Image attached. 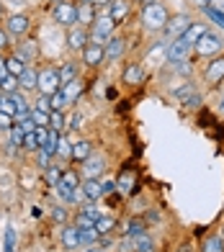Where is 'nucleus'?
<instances>
[{"label":"nucleus","instance_id":"1","mask_svg":"<svg viewBox=\"0 0 224 252\" xmlns=\"http://www.w3.org/2000/svg\"><path fill=\"white\" fill-rule=\"evenodd\" d=\"M167 21H170V13L162 3H152L142 8V26L147 31H165Z\"/></svg>","mask_w":224,"mask_h":252},{"label":"nucleus","instance_id":"2","mask_svg":"<svg viewBox=\"0 0 224 252\" xmlns=\"http://www.w3.org/2000/svg\"><path fill=\"white\" fill-rule=\"evenodd\" d=\"M116 31V21L111 18L108 13L106 16H98L91 26V44H106Z\"/></svg>","mask_w":224,"mask_h":252},{"label":"nucleus","instance_id":"3","mask_svg":"<svg viewBox=\"0 0 224 252\" xmlns=\"http://www.w3.org/2000/svg\"><path fill=\"white\" fill-rule=\"evenodd\" d=\"M57 90H62L60 72L54 70V67H44V70H39V90H36V93H41V95H54Z\"/></svg>","mask_w":224,"mask_h":252},{"label":"nucleus","instance_id":"4","mask_svg":"<svg viewBox=\"0 0 224 252\" xmlns=\"http://www.w3.org/2000/svg\"><path fill=\"white\" fill-rule=\"evenodd\" d=\"M54 21H57L60 26H67V29L77 26V5L70 3V0L57 3V5H54Z\"/></svg>","mask_w":224,"mask_h":252},{"label":"nucleus","instance_id":"5","mask_svg":"<svg viewBox=\"0 0 224 252\" xmlns=\"http://www.w3.org/2000/svg\"><path fill=\"white\" fill-rule=\"evenodd\" d=\"M193 49L201 54V57H211V54H219L222 49H224V41L217 36V33H211V31H206L204 36H201L196 44H193Z\"/></svg>","mask_w":224,"mask_h":252},{"label":"nucleus","instance_id":"6","mask_svg":"<svg viewBox=\"0 0 224 252\" xmlns=\"http://www.w3.org/2000/svg\"><path fill=\"white\" fill-rule=\"evenodd\" d=\"M88 44H91V29L72 26L70 31H67V47H70L72 52H83Z\"/></svg>","mask_w":224,"mask_h":252},{"label":"nucleus","instance_id":"7","mask_svg":"<svg viewBox=\"0 0 224 252\" xmlns=\"http://www.w3.org/2000/svg\"><path fill=\"white\" fill-rule=\"evenodd\" d=\"M191 44H188L183 36H178V39H173L170 44H167V62H173V64H178V62H186L188 60V54H191Z\"/></svg>","mask_w":224,"mask_h":252},{"label":"nucleus","instance_id":"8","mask_svg":"<svg viewBox=\"0 0 224 252\" xmlns=\"http://www.w3.org/2000/svg\"><path fill=\"white\" fill-rule=\"evenodd\" d=\"M29 26H31V21H29V16H24V13H10V16L5 18V31L10 33V36H26Z\"/></svg>","mask_w":224,"mask_h":252},{"label":"nucleus","instance_id":"9","mask_svg":"<svg viewBox=\"0 0 224 252\" xmlns=\"http://www.w3.org/2000/svg\"><path fill=\"white\" fill-rule=\"evenodd\" d=\"M80 170H83L85 180H88V178H100V175H103V170H106V157L93 152V155L83 162V167H80Z\"/></svg>","mask_w":224,"mask_h":252},{"label":"nucleus","instance_id":"10","mask_svg":"<svg viewBox=\"0 0 224 252\" xmlns=\"http://www.w3.org/2000/svg\"><path fill=\"white\" fill-rule=\"evenodd\" d=\"M103 60H106V44H88L83 49V62L88 67H98Z\"/></svg>","mask_w":224,"mask_h":252},{"label":"nucleus","instance_id":"11","mask_svg":"<svg viewBox=\"0 0 224 252\" xmlns=\"http://www.w3.org/2000/svg\"><path fill=\"white\" fill-rule=\"evenodd\" d=\"M188 26H191V18L188 16H173L170 21H167V26H165V33L167 36H173V39H178V36H183V33L188 31Z\"/></svg>","mask_w":224,"mask_h":252},{"label":"nucleus","instance_id":"12","mask_svg":"<svg viewBox=\"0 0 224 252\" xmlns=\"http://www.w3.org/2000/svg\"><path fill=\"white\" fill-rule=\"evenodd\" d=\"M124 52H127V41L121 36H111L106 41V60L108 62H119L124 57Z\"/></svg>","mask_w":224,"mask_h":252},{"label":"nucleus","instance_id":"13","mask_svg":"<svg viewBox=\"0 0 224 252\" xmlns=\"http://www.w3.org/2000/svg\"><path fill=\"white\" fill-rule=\"evenodd\" d=\"M204 77H206V83H211V85L222 83L224 80V57H217V60H211V64H206Z\"/></svg>","mask_w":224,"mask_h":252},{"label":"nucleus","instance_id":"14","mask_svg":"<svg viewBox=\"0 0 224 252\" xmlns=\"http://www.w3.org/2000/svg\"><path fill=\"white\" fill-rule=\"evenodd\" d=\"M121 80H124V85H142V80H144V67H142L139 62L127 64V70H124V75H121Z\"/></svg>","mask_w":224,"mask_h":252},{"label":"nucleus","instance_id":"15","mask_svg":"<svg viewBox=\"0 0 224 252\" xmlns=\"http://www.w3.org/2000/svg\"><path fill=\"white\" fill-rule=\"evenodd\" d=\"M96 18L98 16H96V5L93 3H80V5H77V24H80V26L91 29Z\"/></svg>","mask_w":224,"mask_h":252},{"label":"nucleus","instance_id":"16","mask_svg":"<svg viewBox=\"0 0 224 252\" xmlns=\"http://www.w3.org/2000/svg\"><path fill=\"white\" fill-rule=\"evenodd\" d=\"M83 190H85V198L88 201H98L100 196H103V183H100L98 178H88L85 183H80Z\"/></svg>","mask_w":224,"mask_h":252},{"label":"nucleus","instance_id":"17","mask_svg":"<svg viewBox=\"0 0 224 252\" xmlns=\"http://www.w3.org/2000/svg\"><path fill=\"white\" fill-rule=\"evenodd\" d=\"M18 88L21 90H39V72L33 67H26V72L18 77Z\"/></svg>","mask_w":224,"mask_h":252},{"label":"nucleus","instance_id":"18","mask_svg":"<svg viewBox=\"0 0 224 252\" xmlns=\"http://www.w3.org/2000/svg\"><path fill=\"white\" fill-rule=\"evenodd\" d=\"M62 245L64 250H80V232H77V226L62 229Z\"/></svg>","mask_w":224,"mask_h":252},{"label":"nucleus","instance_id":"19","mask_svg":"<svg viewBox=\"0 0 224 252\" xmlns=\"http://www.w3.org/2000/svg\"><path fill=\"white\" fill-rule=\"evenodd\" d=\"M129 8H131V3H127V0H114V3L108 5V16L119 24V21H124L129 16Z\"/></svg>","mask_w":224,"mask_h":252},{"label":"nucleus","instance_id":"20","mask_svg":"<svg viewBox=\"0 0 224 252\" xmlns=\"http://www.w3.org/2000/svg\"><path fill=\"white\" fill-rule=\"evenodd\" d=\"M91 155H93V144L88 139H80V142L72 144V159H77V162H85Z\"/></svg>","mask_w":224,"mask_h":252},{"label":"nucleus","instance_id":"21","mask_svg":"<svg viewBox=\"0 0 224 252\" xmlns=\"http://www.w3.org/2000/svg\"><path fill=\"white\" fill-rule=\"evenodd\" d=\"M62 93H64V98H67V103H70V106H72V103L77 100V98H80V93H83V80H72V83H67V85H62Z\"/></svg>","mask_w":224,"mask_h":252},{"label":"nucleus","instance_id":"22","mask_svg":"<svg viewBox=\"0 0 224 252\" xmlns=\"http://www.w3.org/2000/svg\"><path fill=\"white\" fill-rule=\"evenodd\" d=\"M206 31H209V29H206V24H191V26H188V31L183 33V39H186V41L193 47V44H196L201 36H204Z\"/></svg>","mask_w":224,"mask_h":252},{"label":"nucleus","instance_id":"23","mask_svg":"<svg viewBox=\"0 0 224 252\" xmlns=\"http://www.w3.org/2000/svg\"><path fill=\"white\" fill-rule=\"evenodd\" d=\"M5 62H8V75H13V77H21V75L26 72V62L21 60L18 54H13V57H8Z\"/></svg>","mask_w":224,"mask_h":252},{"label":"nucleus","instance_id":"24","mask_svg":"<svg viewBox=\"0 0 224 252\" xmlns=\"http://www.w3.org/2000/svg\"><path fill=\"white\" fill-rule=\"evenodd\" d=\"M57 72H60V83L67 85V83H72V80L77 77V64L75 62H64Z\"/></svg>","mask_w":224,"mask_h":252},{"label":"nucleus","instance_id":"25","mask_svg":"<svg viewBox=\"0 0 224 252\" xmlns=\"http://www.w3.org/2000/svg\"><path fill=\"white\" fill-rule=\"evenodd\" d=\"M116 186H119V190L124 193V196H129V193L134 190V173H131V170H124V173L119 175Z\"/></svg>","mask_w":224,"mask_h":252},{"label":"nucleus","instance_id":"26","mask_svg":"<svg viewBox=\"0 0 224 252\" xmlns=\"http://www.w3.org/2000/svg\"><path fill=\"white\" fill-rule=\"evenodd\" d=\"M201 252H224V237L214 234V237H206L204 239V247Z\"/></svg>","mask_w":224,"mask_h":252},{"label":"nucleus","instance_id":"27","mask_svg":"<svg viewBox=\"0 0 224 252\" xmlns=\"http://www.w3.org/2000/svg\"><path fill=\"white\" fill-rule=\"evenodd\" d=\"M114 226H116V219H114V216H100V219L96 221V232L103 237V234H111V232H114Z\"/></svg>","mask_w":224,"mask_h":252},{"label":"nucleus","instance_id":"28","mask_svg":"<svg viewBox=\"0 0 224 252\" xmlns=\"http://www.w3.org/2000/svg\"><path fill=\"white\" fill-rule=\"evenodd\" d=\"M134 252H155V242H152L147 234L134 237Z\"/></svg>","mask_w":224,"mask_h":252},{"label":"nucleus","instance_id":"29","mask_svg":"<svg viewBox=\"0 0 224 252\" xmlns=\"http://www.w3.org/2000/svg\"><path fill=\"white\" fill-rule=\"evenodd\" d=\"M31 119L36 126H47L49 129V124H52V113L49 111H39V108H31Z\"/></svg>","mask_w":224,"mask_h":252},{"label":"nucleus","instance_id":"30","mask_svg":"<svg viewBox=\"0 0 224 252\" xmlns=\"http://www.w3.org/2000/svg\"><path fill=\"white\" fill-rule=\"evenodd\" d=\"M49 106H52V113H54V111H64L70 103H67V98H64L62 90H57L54 95H49Z\"/></svg>","mask_w":224,"mask_h":252},{"label":"nucleus","instance_id":"31","mask_svg":"<svg viewBox=\"0 0 224 252\" xmlns=\"http://www.w3.org/2000/svg\"><path fill=\"white\" fill-rule=\"evenodd\" d=\"M77 232H80V245H96L98 242V232H96V226L93 229H77Z\"/></svg>","mask_w":224,"mask_h":252},{"label":"nucleus","instance_id":"32","mask_svg":"<svg viewBox=\"0 0 224 252\" xmlns=\"http://www.w3.org/2000/svg\"><path fill=\"white\" fill-rule=\"evenodd\" d=\"M0 90L8 95V93H16L18 90V77H13V75H8V77H3L0 80Z\"/></svg>","mask_w":224,"mask_h":252},{"label":"nucleus","instance_id":"33","mask_svg":"<svg viewBox=\"0 0 224 252\" xmlns=\"http://www.w3.org/2000/svg\"><path fill=\"white\" fill-rule=\"evenodd\" d=\"M24 139H26V131L16 124L13 129H10V147H24Z\"/></svg>","mask_w":224,"mask_h":252},{"label":"nucleus","instance_id":"34","mask_svg":"<svg viewBox=\"0 0 224 252\" xmlns=\"http://www.w3.org/2000/svg\"><path fill=\"white\" fill-rule=\"evenodd\" d=\"M60 183H64V186L67 188H77V186H80V178H77V173H75V170H64V173H62V180Z\"/></svg>","mask_w":224,"mask_h":252},{"label":"nucleus","instance_id":"35","mask_svg":"<svg viewBox=\"0 0 224 252\" xmlns=\"http://www.w3.org/2000/svg\"><path fill=\"white\" fill-rule=\"evenodd\" d=\"M204 13H206L211 21H214L217 26H222V29H224V13H222V10H217L214 5H206V8H204Z\"/></svg>","mask_w":224,"mask_h":252},{"label":"nucleus","instance_id":"36","mask_svg":"<svg viewBox=\"0 0 224 252\" xmlns=\"http://www.w3.org/2000/svg\"><path fill=\"white\" fill-rule=\"evenodd\" d=\"M75 226L77 229H93L96 226V219H91V216H88V214H77V219H75Z\"/></svg>","mask_w":224,"mask_h":252},{"label":"nucleus","instance_id":"37","mask_svg":"<svg viewBox=\"0 0 224 252\" xmlns=\"http://www.w3.org/2000/svg\"><path fill=\"white\" fill-rule=\"evenodd\" d=\"M49 129H54V131H64V116H62V111H54L52 113V124H49Z\"/></svg>","mask_w":224,"mask_h":252},{"label":"nucleus","instance_id":"38","mask_svg":"<svg viewBox=\"0 0 224 252\" xmlns=\"http://www.w3.org/2000/svg\"><path fill=\"white\" fill-rule=\"evenodd\" d=\"M24 150H29V152H39L41 150V144H39V139H36V134H26V139H24Z\"/></svg>","mask_w":224,"mask_h":252},{"label":"nucleus","instance_id":"39","mask_svg":"<svg viewBox=\"0 0 224 252\" xmlns=\"http://www.w3.org/2000/svg\"><path fill=\"white\" fill-rule=\"evenodd\" d=\"M36 162H39L41 170H49V167H52V165H49V162H52V155H49L47 150H39V152H36Z\"/></svg>","mask_w":224,"mask_h":252},{"label":"nucleus","instance_id":"40","mask_svg":"<svg viewBox=\"0 0 224 252\" xmlns=\"http://www.w3.org/2000/svg\"><path fill=\"white\" fill-rule=\"evenodd\" d=\"M16 250V229L8 226L5 229V252H13Z\"/></svg>","mask_w":224,"mask_h":252},{"label":"nucleus","instance_id":"41","mask_svg":"<svg viewBox=\"0 0 224 252\" xmlns=\"http://www.w3.org/2000/svg\"><path fill=\"white\" fill-rule=\"evenodd\" d=\"M54 190H57V196H60L62 201H67V203L72 201V188H67L64 183H57V186H54Z\"/></svg>","mask_w":224,"mask_h":252},{"label":"nucleus","instance_id":"42","mask_svg":"<svg viewBox=\"0 0 224 252\" xmlns=\"http://www.w3.org/2000/svg\"><path fill=\"white\" fill-rule=\"evenodd\" d=\"M83 214H88V216H91V219H100V216H103V214H100V209H98V206L93 203V201H88L85 206H83Z\"/></svg>","mask_w":224,"mask_h":252},{"label":"nucleus","instance_id":"43","mask_svg":"<svg viewBox=\"0 0 224 252\" xmlns=\"http://www.w3.org/2000/svg\"><path fill=\"white\" fill-rule=\"evenodd\" d=\"M16 126V116H10V113H5V111H0V129H13Z\"/></svg>","mask_w":224,"mask_h":252},{"label":"nucleus","instance_id":"44","mask_svg":"<svg viewBox=\"0 0 224 252\" xmlns=\"http://www.w3.org/2000/svg\"><path fill=\"white\" fill-rule=\"evenodd\" d=\"M127 234H129V237H142V234H144V224H142V221H131L129 229H127Z\"/></svg>","mask_w":224,"mask_h":252},{"label":"nucleus","instance_id":"45","mask_svg":"<svg viewBox=\"0 0 224 252\" xmlns=\"http://www.w3.org/2000/svg\"><path fill=\"white\" fill-rule=\"evenodd\" d=\"M183 106H186V108H198V106H201V95H198V93H191V95L183 100Z\"/></svg>","mask_w":224,"mask_h":252},{"label":"nucleus","instance_id":"46","mask_svg":"<svg viewBox=\"0 0 224 252\" xmlns=\"http://www.w3.org/2000/svg\"><path fill=\"white\" fill-rule=\"evenodd\" d=\"M33 108H39V111H49V113H52L49 95H41V93H39V98H36V106H33Z\"/></svg>","mask_w":224,"mask_h":252},{"label":"nucleus","instance_id":"47","mask_svg":"<svg viewBox=\"0 0 224 252\" xmlns=\"http://www.w3.org/2000/svg\"><path fill=\"white\" fill-rule=\"evenodd\" d=\"M47 175H49V183H52V186H57V183L62 180V170H60V167H49Z\"/></svg>","mask_w":224,"mask_h":252},{"label":"nucleus","instance_id":"48","mask_svg":"<svg viewBox=\"0 0 224 252\" xmlns=\"http://www.w3.org/2000/svg\"><path fill=\"white\" fill-rule=\"evenodd\" d=\"M191 93H193V88H191V83H186L183 88H178V90H175V98H181V100H186V98L191 95Z\"/></svg>","mask_w":224,"mask_h":252},{"label":"nucleus","instance_id":"49","mask_svg":"<svg viewBox=\"0 0 224 252\" xmlns=\"http://www.w3.org/2000/svg\"><path fill=\"white\" fill-rule=\"evenodd\" d=\"M5 47H10V33L5 29H0V49H5Z\"/></svg>","mask_w":224,"mask_h":252},{"label":"nucleus","instance_id":"50","mask_svg":"<svg viewBox=\"0 0 224 252\" xmlns=\"http://www.w3.org/2000/svg\"><path fill=\"white\" fill-rule=\"evenodd\" d=\"M8 77V62H5V57H0V80Z\"/></svg>","mask_w":224,"mask_h":252},{"label":"nucleus","instance_id":"51","mask_svg":"<svg viewBox=\"0 0 224 252\" xmlns=\"http://www.w3.org/2000/svg\"><path fill=\"white\" fill-rule=\"evenodd\" d=\"M54 219L64 221V219H67V211H64V209H54Z\"/></svg>","mask_w":224,"mask_h":252},{"label":"nucleus","instance_id":"52","mask_svg":"<svg viewBox=\"0 0 224 252\" xmlns=\"http://www.w3.org/2000/svg\"><path fill=\"white\" fill-rule=\"evenodd\" d=\"M91 3L98 8V5H111V3H114V0H91Z\"/></svg>","mask_w":224,"mask_h":252},{"label":"nucleus","instance_id":"53","mask_svg":"<svg viewBox=\"0 0 224 252\" xmlns=\"http://www.w3.org/2000/svg\"><path fill=\"white\" fill-rule=\"evenodd\" d=\"M116 186H114V183H103V196H106V193H111V190H114Z\"/></svg>","mask_w":224,"mask_h":252},{"label":"nucleus","instance_id":"54","mask_svg":"<svg viewBox=\"0 0 224 252\" xmlns=\"http://www.w3.org/2000/svg\"><path fill=\"white\" fill-rule=\"evenodd\" d=\"M196 3H198L201 8H206V5H211V0H196Z\"/></svg>","mask_w":224,"mask_h":252},{"label":"nucleus","instance_id":"55","mask_svg":"<svg viewBox=\"0 0 224 252\" xmlns=\"http://www.w3.org/2000/svg\"><path fill=\"white\" fill-rule=\"evenodd\" d=\"M139 3H142V8H144V5H152V3H158V0H139Z\"/></svg>","mask_w":224,"mask_h":252},{"label":"nucleus","instance_id":"56","mask_svg":"<svg viewBox=\"0 0 224 252\" xmlns=\"http://www.w3.org/2000/svg\"><path fill=\"white\" fill-rule=\"evenodd\" d=\"M85 252H103V247H93L91 245V250H85Z\"/></svg>","mask_w":224,"mask_h":252},{"label":"nucleus","instance_id":"57","mask_svg":"<svg viewBox=\"0 0 224 252\" xmlns=\"http://www.w3.org/2000/svg\"><path fill=\"white\" fill-rule=\"evenodd\" d=\"M219 111H222V113H224V98H222V100H219Z\"/></svg>","mask_w":224,"mask_h":252},{"label":"nucleus","instance_id":"58","mask_svg":"<svg viewBox=\"0 0 224 252\" xmlns=\"http://www.w3.org/2000/svg\"><path fill=\"white\" fill-rule=\"evenodd\" d=\"M49 3H54V5H57V3H62V0H49Z\"/></svg>","mask_w":224,"mask_h":252},{"label":"nucleus","instance_id":"59","mask_svg":"<svg viewBox=\"0 0 224 252\" xmlns=\"http://www.w3.org/2000/svg\"><path fill=\"white\" fill-rule=\"evenodd\" d=\"M0 16H3V5H0Z\"/></svg>","mask_w":224,"mask_h":252},{"label":"nucleus","instance_id":"60","mask_svg":"<svg viewBox=\"0 0 224 252\" xmlns=\"http://www.w3.org/2000/svg\"><path fill=\"white\" fill-rule=\"evenodd\" d=\"M0 103H3V93H0Z\"/></svg>","mask_w":224,"mask_h":252}]
</instances>
